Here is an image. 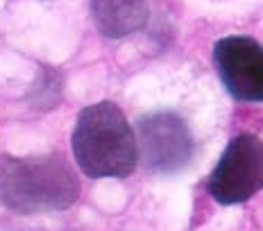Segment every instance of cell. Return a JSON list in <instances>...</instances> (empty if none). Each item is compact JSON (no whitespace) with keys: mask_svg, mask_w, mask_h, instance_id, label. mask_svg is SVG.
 Instances as JSON below:
<instances>
[{"mask_svg":"<svg viewBox=\"0 0 263 231\" xmlns=\"http://www.w3.org/2000/svg\"><path fill=\"white\" fill-rule=\"evenodd\" d=\"M139 157L150 172L173 175L186 168L193 159L195 141L184 118L173 111H155L141 116L139 123Z\"/></svg>","mask_w":263,"mask_h":231,"instance_id":"4","label":"cell"},{"mask_svg":"<svg viewBox=\"0 0 263 231\" xmlns=\"http://www.w3.org/2000/svg\"><path fill=\"white\" fill-rule=\"evenodd\" d=\"M91 18L107 38H123L147 23L145 0H91Z\"/></svg>","mask_w":263,"mask_h":231,"instance_id":"6","label":"cell"},{"mask_svg":"<svg viewBox=\"0 0 263 231\" xmlns=\"http://www.w3.org/2000/svg\"><path fill=\"white\" fill-rule=\"evenodd\" d=\"M213 64L229 95L263 102V46L252 36H224L213 46Z\"/></svg>","mask_w":263,"mask_h":231,"instance_id":"5","label":"cell"},{"mask_svg":"<svg viewBox=\"0 0 263 231\" xmlns=\"http://www.w3.org/2000/svg\"><path fill=\"white\" fill-rule=\"evenodd\" d=\"M263 188V143L254 134L234 136L209 175L206 190L218 204H243Z\"/></svg>","mask_w":263,"mask_h":231,"instance_id":"3","label":"cell"},{"mask_svg":"<svg viewBox=\"0 0 263 231\" xmlns=\"http://www.w3.org/2000/svg\"><path fill=\"white\" fill-rule=\"evenodd\" d=\"M80 197V179L62 154L0 157V202L21 216L66 211Z\"/></svg>","mask_w":263,"mask_h":231,"instance_id":"1","label":"cell"},{"mask_svg":"<svg viewBox=\"0 0 263 231\" xmlns=\"http://www.w3.org/2000/svg\"><path fill=\"white\" fill-rule=\"evenodd\" d=\"M75 163L91 179H123L139 163V141L114 102H96L78 116L70 136Z\"/></svg>","mask_w":263,"mask_h":231,"instance_id":"2","label":"cell"}]
</instances>
